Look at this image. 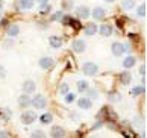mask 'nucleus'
<instances>
[{
    "label": "nucleus",
    "mask_w": 147,
    "mask_h": 138,
    "mask_svg": "<svg viewBox=\"0 0 147 138\" xmlns=\"http://www.w3.org/2000/svg\"><path fill=\"white\" fill-rule=\"evenodd\" d=\"M80 70H82V73L85 76H96L99 73V65L96 62H91V61H85L82 64V67H80Z\"/></svg>",
    "instance_id": "nucleus-1"
},
{
    "label": "nucleus",
    "mask_w": 147,
    "mask_h": 138,
    "mask_svg": "<svg viewBox=\"0 0 147 138\" xmlns=\"http://www.w3.org/2000/svg\"><path fill=\"white\" fill-rule=\"evenodd\" d=\"M47 103H49L47 97L44 94H40V93H38V94H35L34 97H32L30 106H34L35 109H44L47 106Z\"/></svg>",
    "instance_id": "nucleus-2"
},
{
    "label": "nucleus",
    "mask_w": 147,
    "mask_h": 138,
    "mask_svg": "<svg viewBox=\"0 0 147 138\" xmlns=\"http://www.w3.org/2000/svg\"><path fill=\"white\" fill-rule=\"evenodd\" d=\"M36 118H38L36 112L30 111V109H24V111L21 112V115H20V120H21L23 124H32V123H35Z\"/></svg>",
    "instance_id": "nucleus-3"
},
{
    "label": "nucleus",
    "mask_w": 147,
    "mask_h": 138,
    "mask_svg": "<svg viewBox=\"0 0 147 138\" xmlns=\"http://www.w3.org/2000/svg\"><path fill=\"white\" fill-rule=\"evenodd\" d=\"M38 64H40V67L42 70H52L56 65V61L52 56H42L40 61H38Z\"/></svg>",
    "instance_id": "nucleus-4"
},
{
    "label": "nucleus",
    "mask_w": 147,
    "mask_h": 138,
    "mask_svg": "<svg viewBox=\"0 0 147 138\" xmlns=\"http://www.w3.org/2000/svg\"><path fill=\"white\" fill-rule=\"evenodd\" d=\"M21 90H23L24 94H34V93L36 91V84H35V80H32V79H26L23 82V85H21Z\"/></svg>",
    "instance_id": "nucleus-5"
},
{
    "label": "nucleus",
    "mask_w": 147,
    "mask_h": 138,
    "mask_svg": "<svg viewBox=\"0 0 147 138\" xmlns=\"http://www.w3.org/2000/svg\"><path fill=\"white\" fill-rule=\"evenodd\" d=\"M82 30L86 37H92V35L97 34L99 26L96 24V21H88V23H85V26H82Z\"/></svg>",
    "instance_id": "nucleus-6"
},
{
    "label": "nucleus",
    "mask_w": 147,
    "mask_h": 138,
    "mask_svg": "<svg viewBox=\"0 0 147 138\" xmlns=\"http://www.w3.org/2000/svg\"><path fill=\"white\" fill-rule=\"evenodd\" d=\"M91 17V9L88 6H78L76 8V18L78 20H86Z\"/></svg>",
    "instance_id": "nucleus-7"
},
{
    "label": "nucleus",
    "mask_w": 147,
    "mask_h": 138,
    "mask_svg": "<svg viewBox=\"0 0 147 138\" xmlns=\"http://www.w3.org/2000/svg\"><path fill=\"white\" fill-rule=\"evenodd\" d=\"M111 52H112L114 56H117V58L123 56V55L126 53V50H124V44L120 43V41H114L111 44Z\"/></svg>",
    "instance_id": "nucleus-8"
},
{
    "label": "nucleus",
    "mask_w": 147,
    "mask_h": 138,
    "mask_svg": "<svg viewBox=\"0 0 147 138\" xmlns=\"http://www.w3.org/2000/svg\"><path fill=\"white\" fill-rule=\"evenodd\" d=\"M91 17L94 18L96 21H103L106 18V9L102 6H96L94 9L91 11Z\"/></svg>",
    "instance_id": "nucleus-9"
},
{
    "label": "nucleus",
    "mask_w": 147,
    "mask_h": 138,
    "mask_svg": "<svg viewBox=\"0 0 147 138\" xmlns=\"http://www.w3.org/2000/svg\"><path fill=\"white\" fill-rule=\"evenodd\" d=\"M65 135H67V132L62 126L55 124L50 128V138H65Z\"/></svg>",
    "instance_id": "nucleus-10"
},
{
    "label": "nucleus",
    "mask_w": 147,
    "mask_h": 138,
    "mask_svg": "<svg viewBox=\"0 0 147 138\" xmlns=\"http://www.w3.org/2000/svg\"><path fill=\"white\" fill-rule=\"evenodd\" d=\"M71 50L74 53H84L86 50V43L84 40H73L71 41Z\"/></svg>",
    "instance_id": "nucleus-11"
},
{
    "label": "nucleus",
    "mask_w": 147,
    "mask_h": 138,
    "mask_svg": "<svg viewBox=\"0 0 147 138\" xmlns=\"http://www.w3.org/2000/svg\"><path fill=\"white\" fill-rule=\"evenodd\" d=\"M30 102H32V97L29 94H24L23 93V94L18 96V106L21 109H28L30 106Z\"/></svg>",
    "instance_id": "nucleus-12"
},
{
    "label": "nucleus",
    "mask_w": 147,
    "mask_h": 138,
    "mask_svg": "<svg viewBox=\"0 0 147 138\" xmlns=\"http://www.w3.org/2000/svg\"><path fill=\"white\" fill-rule=\"evenodd\" d=\"M20 34V26L17 23H9L8 27H6V35L8 38H14Z\"/></svg>",
    "instance_id": "nucleus-13"
},
{
    "label": "nucleus",
    "mask_w": 147,
    "mask_h": 138,
    "mask_svg": "<svg viewBox=\"0 0 147 138\" xmlns=\"http://www.w3.org/2000/svg\"><path fill=\"white\" fill-rule=\"evenodd\" d=\"M118 80H120V84H123V85H129L130 82H132V74H130V71H129V70L120 71Z\"/></svg>",
    "instance_id": "nucleus-14"
},
{
    "label": "nucleus",
    "mask_w": 147,
    "mask_h": 138,
    "mask_svg": "<svg viewBox=\"0 0 147 138\" xmlns=\"http://www.w3.org/2000/svg\"><path fill=\"white\" fill-rule=\"evenodd\" d=\"M62 43H64V40L61 37H58V35H52L50 38H49V44H50L52 49H61Z\"/></svg>",
    "instance_id": "nucleus-15"
},
{
    "label": "nucleus",
    "mask_w": 147,
    "mask_h": 138,
    "mask_svg": "<svg viewBox=\"0 0 147 138\" xmlns=\"http://www.w3.org/2000/svg\"><path fill=\"white\" fill-rule=\"evenodd\" d=\"M135 64H137V58H135L134 55H127V56L123 59V67L126 70H130L132 67H135Z\"/></svg>",
    "instance_id": "nucleus-16"
},
{
    "label": "nucleus",
    "mask_w": 147,
    "mask_h": 138,
    "mask_svg": "<svg viewBox=\"0 0 147 138\" xmlns=\"http://www.w3.org/2000/svg\"><path fill=\"white\" fill-rule=\"evenodd\" d=\"M78 106L80 109H91L92 108V100H90L86 96L80 97V99H78Z\"/></svg>",
    "instance_id": "nucleus-17"
},
{
    "label": "nucleus",
    "mask_w": 147,
    "mask_h": 138,
    "mask_svg": "<svg viewBox=\"0 0 147 138\" xmlns=\"http://www.w3.org/2000/svg\"><path fill=\"white\" fill-rule=\"evenodd\" d=\"M97 32H99L102 37H111V35H112V26L103 23V24L99 27V30H97Z\"/></svg>",
    "instance_id": "nucleus-18"
},
{
    "label": "nucleus",
    "mask_w": 147,
    "mask_h": 138,
    "mask_svg": "<svg viewBox=\"0 0 147 138\" xmlns=\"http://www.w3.org/2000/svg\"><path fill=\"white\" fill-rule=\"evenodd\" d=\"M34 3H35V0H18V2H17L18 8L23 9V11L32 9V8H34Z\"/></svg>",
    "instance_id": "nucleus-19"
},
{
    "label": "nucleus",
    "mask_w": 147,
    "mask_h": 138,
    "mask_svg": "<svg viewBox=\"0 0 147 138\" xmlns=\"http://www.w3.org/2000/svg\"><path fill=\"white\" fill-rule=\"evenodd\" d=\"M137 6H138V5H137L135 0H121V8L126 9V11H130V9H134Z\"/></svg>",
    "instance_id": "nucleus-20"
},
{
    "label": "nucleus",
    "mask_w": 147,
    "mask_h": 138,
    "mask_svg": "<svg viewBox=\"0 0 147 138\" xmlns=\"http://www.w3.org/2000/svg\"><path fill=\"white\" fill-rule=\"evenodd\" d=\"M76 87H78V91L79 93H86V90L90 88V85H88V82H86L85 79H80V80H78V84H76Z\"/></svg>",
    "instance_id": "nucleus-21"
},
{
    "label": "nucleus",
    "mask_w": 147,
    "mask_h": 138,
    "mask_svg": "<svg viewBox=\"0 0 147 138\" xmlns=\"http://www.w3.org/2000/svg\"><path fill=\"white\" fill-rule=\"evenodd\" d=\"M11 115H12V111L9 108H0V118L3 121H8L11 118Z\"/></svg>",
    "instance_id": "nucleus-22"
},
{
    "label": "nucleus",
    "mask_w": 147,
    "mask_h": 138,
    "mask_svg": "<svg viewBox=\"0 0 147 138\" xmlns=\"http://www.w3.org/2000/svg\"><path fill=\"white\" fill-rule=\"evenodd\" d=\"M52 120H53L52 112H44V114H41V115H40V121H41L42 124H50V123H52Z\"/></svg>",
    "instance_id": "nucleus-23"
},
{
    "label": "nucleus",
    "mask_w": 147,
    "mask_h": 138,
    "mask_svg": "<svg viewBox=\"0 0 147 138\" xmlns=\"http://www.w3.org/2000/svg\"><path fill=\"white\" fill-rule=\"evenodd\" d=\"M144 93H146V87L140 85V87H134L132 90H130V96L137 97V96H141V94H144Z\"/></svg>",
    "instance_id": "nucleus-24"
},
{
    "label": "nucleus",
    "mask_w": 147,
    "mask_h": 138,
    "mask_svg": "<svg viewBox=\"0 0 147 138\" xmlns=\"http://www.w3.org/2000/svg\"><path fill=\"white\" fill-rule=\"evenodd\" d=\"M70 27H71L74 32H80L82 30V21L78 20V18H73L71 23H70Z\"/></svg>",
    "instance_id": "nucleus-25"
},
{
    "label": "nucleus",
    "mask_w": 147,
    "mask_h": 138,
    "mask_svg": "<svg viewBox=\"0 0 147 138\" xmlns=\"http://www.w3.org/2000/svg\"><path fill=\"white\" fill-rule=\"evenodd\" d=\"M108 99H109V102L115 103V102L121 100V94H120V93H117V91H109V93H108Z\"/></svg>",
    "instance_id": "nucleus-26"
},
{
    "label": "nucleus",
    "mask_w": 147,
    "mask_h": 138,
    "mask_svg": "<svg viewBox=\"0 0 147 138\" xmlns=\"http://www.w3.org/2000/svg\"><path fill=\"white\" fill-rule=\"evenodd\" d=\"M137 14H138V17H140V18H146V15H147L146 2H144V3H141L140 6H137Z\"/></svg>",
    "instance_id": "nucleus-27"
},
{
    "label": "nucleus",
    "mask_w": 147,
    "mask_h": 138,
    "mask_svg": "<svg viewBox=\"0 0 147 138\" xmlns=\"http://www.w3.org/2000/svg\"><path fill=\"white\" fill-rule=\"evenodd\" d=\"M40 14H41V15H49V14H52V5H49V3L40 5Z\"/></svg>",
    "instance_id": "nucleus-28"
},
{
    "label": "nucleus",
    "mask_w": 147,
    "mask_h": 138,
    "mask_svg": "<svg viewBox=\"0 0 147 138\" xmlns=\"http://www.w3.org/2000/svg\"><path fill=\"white\" fill-rule=\"evenodd\" d=\"M86 97H88L90 100H96V99L99 97V91H97L96 88H88V90H86Z\"/></svg>",
    "instance_id": "nucleus-29"
},
{
    "label": "nucleus",
    "mask_w": 147,
    "mask_h": 138,
    "mask_svg": "<svg viewBox=\"0 0 147 138\" xmlns=\"http://www.w3.org/2000/svg\"><path fill=\"white\" fill-rule=\"evenodd\" d=\"M62 15H64L62 11H55V12H52V14H50V17H49V21H58V20L61 21Z\"/></svg>",
    "instance_id": "nucleus-30"
},
{
    "label": "nucleus",
    "mask_w": 147,
    "mask_h": 138,
    "mask_svg": "<svg viewBox=\"0 0 147 138\" xmlns=\"http://www.w3.org/2000/svg\"><path fill=\"white\" fill-rule=\"evenodd\" d=\"M29 138H47V135H46V132H44V131H41V129H36V131H34V132H32Z\"/></svg>",
    "instance_id": "nucleus-31"
},
{
    "label": "nucleus",
    "mask_w": 147,
    "mask_h": 138,
    "mask_svg": "<svg viewBox=\"0 0 147 138\" xmlns=\"http://www.w3.org/2000/svg\"><path fill=\"white\" fill-rule=\"evenodd\" d=\"M64 100H65V103H68V105L73 103V102H76V94L70 91V93H67V94L64 96Z\"/></svg>",
    "instance_id": "nucleus-32"
},
{
    "label": "nucleus",
    "mask_w": 147,
    "mask_h": 138,
    "mask_svg": "<svg viewBox=\"0 0 147 138\" xmlns=\"http://www.w3.org/2000/svg\"><path fill=\"white\" fill-rule=\"evenodd\" d=\"M61 6H62V9H65V11L73 9V0H62V2H61Z\"/></svg>",
    "instance_id": "nucleus-33"
},
{
    "label": "nucleus",
    "mask_w": 147,
    "mask_h": 138,
    "mask_svg": "<svg viewBox=\"0 0 147 138\" xmlns=\"http://www.w3.org/2000/svg\"><path fill=\"white\" fill-rule=\"evenodd\" d=\"M71 20H73L71 15L64 14V15H62V18H61V23H62V26H70V23H71Z\"/></svg>",
    "instance_id": "nucleus-34"
},
{
    "label": "nucleus",
    "mask_w": 147,
    "mask_h": 138,
    "mask_svg": "<svg viewBox=\"0 0 147 138\" xmlns=\"http://www.w3.org/2000/svg\"><path fill=\"white\" fill-rule=\"evenodd\" d=\"M67 93H70V87H68V84H61L59 85V94H62V96H65Z\"/></svg>",
    "instance_id": "nucleus-35"
},
{
    "label": "nucleus",
    "mask_w": 147,
    "mask_h": 138,
    "mask_svg": "<svg viewBox=\"0 0 147 138\" xmlns=\"http://www.w3.org/2000/svg\"><path fill=\"white\" fill-rule=\"evenodd\" d=\"M103 123H105V121H103V120H97L96 123L91 126V131H97V129H100L102 126H103Z\"/></svg>",
    "instance_id": "nucleus-36"
},
{
    "label": "nucleus",
    "mask_w": 147,
    "mask_h": 138,
    "mask_svg": "<svg viewBox=\"0 0 147 138\" xmlns=\"http://www.w3.org/2000/svg\"><path fill=\"white\" fill-rule=\"evenodd\" d=\"M8 24H9V20H8V17H3L2 20H0V29H3V27L6 29Z\"/></svg>",
    "instance_id": "nucleus-37"
},
{
    "label": "nucleus",
    "mask_w": 147,
    "mask_h": 138,
    "mask_svg": "<svg viewBox=\"0 0 147 138\" xmlns=\"http://www.w3.org/2000/svg\"><path fill=\"white\" fill-rule=\"evenodd\" d=\"M14 46V40L12 38H8L6 41H3V47L5 49H9V47H12Z\"/></svg>",
    "instance_id": "nucleus-38"
},
{
    "label": "nucleus",
    "mask_w": 147,
    "mask_h": 138,
    "mask_svg": "<svg viewBox=\"0 0 147 138\" xmlns=\"http://www.w3.org/2000/svg\"><path fill=\"white\" fill-rule=\"evenodd\" d=\"M70 120H73V121H76V123H78V121H80V117H79V114L78 112H70Z\"/></svg>",
    "instance_id": "nucleus-39"
},
{
    "label": "nucleus",
    "mask_w": 147,
    "mask_h": 138,
    "mask_svg": "<svg viewBox=\"0 0 147 138\" xmlns=\"http://www.w3.org/2000/svg\"><path fill=\"white\" fill-rule=\"evenodd\" d=\"M127 37H129V40H130V41H135V43H138V41H140V35H138V34H129Z\"/></svg>",
    "instance_id": "nucleus-40"
},
{
    "label": "nucleus",
    "mask_w": 147,
    "mask_h": 138,
    "mask_svg": "<svg viewBox=\"0 0 147 138\" xmlns=\"http://www.w3.org/2000/svg\"><path fill=\"white\" fill-rule=\"evenodd\" d=\"M6 78V68L3 65H0V79H5Z\"/></svg>",
    "instance_id": "nucleus-41"
},
{
    "label": "nucleus",
    "mask_w": 147,
    "mask_h": 138,
    "mask_svg": "<svg viewBox=\"0 0 147 138\" xmlns=\"http://www.w3.org/2000/svg\"><path fill=\"white\" fill-rule=\"evenodd\" d=\"M0 138H9V132L8 131H0Z\"/></svg>",
    "instance_id": "nucleus-42"
},
{
    "label": "nucleus",
    "mask_w": 147,
    "mask_h": 138,
    "mask_svg": "<svg viewBox=\"0 0 147 138\" xmlns=\"http://www.w3.org/2000/svg\"><path fill=\"white\" fill-rule=\"evenodd\" d=\"M140 74L143 76V78L146 76V64H143V65H141V67H140Z\"/></svg>",
    "instance_id": "nucleus-43"
},
{
    "label": "nucleus",
    "mask_w": 147,
    "mask_h": 138,
    "mask_svg": "<svg viewBox=\"0 0 147 138\" xmlns=\"http://www.w3.org/2000/svg\"><path fill=\"white\" fill-rule=\"evenodd\" d=\"M35 2H38L40 5H44V3H49V0H35Z\"/></svg>",
    "instance_id": "nucleus-44"
},
{
    "label": "nucleus",
    "mask_w": 147,
    "mask_h": 138,
    "mask_svg": "<svg viewBox=\"0 0 147 138\" xmlns=\"http://www.w3.org/2000/svg\"><path fill=\"white\" fill-rule=\"evenodd\" d=\"M2 9H3V2L0 0V12H2Z\"/></svg>",
    "instance_id": "nucleus-45"
},
{
    "label": "nucleus",
    "mask_w": 147,
    "mask_h": 138,
    "mask_svg": "<svg viewBox=\"0 0 147 138\" xmlns=\"http://www.w3.org/2000/svg\"><path fill=\"white\" fill-rule=\"evenodd\" d=\"M106 3H114V2H117V0H105Z\"/></svg>",
    "instance_id": "nucleus-46"
},
{
    "label": "nucleus",
    "mask_w": 147,
    "mask_h": 138,
    "mask_svg": "<svg viewBox=\"0 0 147 138\" xmlns=\"http://www.w3.org/2000/svg\"><path fill=\"white\" fill-rule=\"evenodd\" d=\"M88 138H92V137H88Z\"/></svg>",
    "instance_id": "nucleus-47"
},
{
    "label": "nucleus",
    "mask_w": 147,
    "mask_h": 138,
    "mask_svg": "<svg viewBox=\"0 0 147 138\" xmlns=\"http://www.w3.org/2000/svg\"><path fill=\"white\" fill-rule=\"evenodd\" d=\"M73 138H76V137H73Z\"/></svg>",
    "instance_id": "nucleus-48"
}]
</instances>
